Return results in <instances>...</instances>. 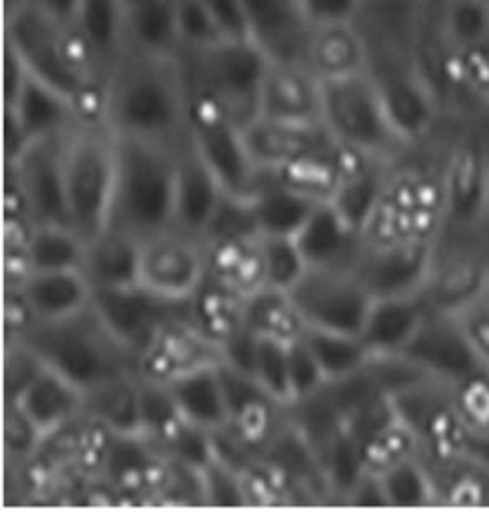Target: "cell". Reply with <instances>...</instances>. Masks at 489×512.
Returning <instances> with one entry per match:
<instances>
[{"instance_id": "cell-1", "label": "cell", "mask_w": 489, "mask_h": 512, "mask_svg": "<svg viewBox=\"0 0 489 512\" xmlns=\"http://www.w3.org/2000/svg\"><path fill=\"white\" fill-rule=\"evenodd\" d=\"M190 92L182 56L127 48L107 77L104 123L117 136L180 151L190 142Z\"/></svg>"}, {"instance_id": "cell-2", "label": "cell", "mask_w": 489, "mask_h": 512, "mask_svg": "<svg viewBox=\"0 0 489 512\" xmlns=\"http://www.w3.org/2000/svg\"><path fill=\"white\" fill-rule=\"evenodd\" d=\"M4 41L18 52L31 77L75 104L81 121H104L106 79L73 23L60 20L31 0H10Z\"/></svg>"}, {"instance_id": "cell-3", "label": "cell", "mask_w": 489, "mask_h": 512, "mask_svg": "<svg viewBox=\"0 0 489 512\" xmlns=\"http://www.w3.org/2000/svg\"><path fill=\"white\" fill-rule=\"evenodd\" d=\"M176 155L178 151L151 142L117 136V180L109 226L140 241L174 226Z\"/></svg>"}, {"instance_id": "cell-4", "label": "cell", "mask_w": 489, "mask_h": 512, "mask_svg": "<svg viewBox=\"0 0 489 512\" xmlns=\"http://www.w3.org/2000/svg\"><path fill=\"white\" fill-rule=\"evenodd\" d=\"M22 339L46 367L88 390L111 377L136 371V360L117 341L94 306L58 321H35Z\"/></svg>"}, {"instance_id": "cell-5", "label": "cell", "mask_w": 489, "mask_h": 512, "mask_svg": "<svg viewBox=\"0 0 489 512\" xmlns=\"http://www.w3.org/2000/svg\"><path fill=\"white\" fill-rule=\"evenodd\" d=\"M117 180V136L104 121H79L65 136L69 224L86 243L109 226Z\"/></svg>"}, {"instance_id": "cell-6", "label": "cell", "mask_w": 489, "mask_h": 512, "mask_svg": "<svg viewBox=\"0 0 489 512\" xmlns=\"http://www.w3.org/2000/svg\"><path fill=\"white\" fill-rule=\"evenodd\" d=\"M321 123L344 148L390 165L411 150L392 125L369 69L321 83Z\"/></svg>"}, {"instance_id": "cell-7", "label": "cell", "mask_w": 489, "mask_h": 512, "mask_svg": "<svg viewBox=\"0 0 489 512\" xmlns=\"http://www.w3.org/2000/svg\"><path fill=\"white\" fill-rule=\"evenodd\" d=\"M182 58L193 88L213 98L239 127L255 121L270 58L253 39L226 37Z\"/></svg>"}, {"instance_id": "cell-8", "label": "cell", "mask_w": 489, "mask_h": 512, "mask_svg": "<svg viewBox=\"0 0 489 512\" xmlns=\"http://www.w3.org/2000/svg\"><path fill=\"white\" fill-rule=\"evenodd\" d=\"M489 144L465 134L444 165V222L438 239L489 245Z\"/></svg>"}, {"instance_id": "cell-9", "label": "cell", "mask_w": 489, "mask_h": 512, "mask_svg": "<svg viewBox=\"0 0 489 512\" xmlns=\"http://www.w3.org/2000/svg\"><path fill=\"white\" fill-rule=\"evenodd\" d=\"M188 130L193 150L211 169L224 192L249 199L258 169L247 150L243 127H239L213 98L193 86Z\"/></svg>"}, {"instance_id": "cell-10", "label": "cell", "mask_w": 489, "mask_h": 512, "mask_svg": "<svg viewBox=\"0 0 489 512\" xmlns=\"http://www.w3.org/2000/svg\"><path fill=\"white\" fill-rule=\"evenodd\" d=\"M369 73L398 134L413 148L426 140L440 117V94L417 56L371 54Z\"/></svg>"}, {"instance_id": "cell-11", "label": "cell", "mask_w": 489, "mask_h": 512, "mask_svg": "<svg viewBox=\"0 0 489 512\" xmlns=\"http://www.w3.org/2000/svg\"><path fill=\"white\" fill-rule=\"evenodd\" d=\"M306 329L360 335L373 295L356 270L308 268L287 293Z\"/></svg>"}, {"instance_id": "cell-12", "label": "cell", "mask_w": 489, "mask_h": 512, "mask_svg": "<svg viewBox=\"0 0 489 512\" xmlns=\"http://www.w3.org/2000/svg\"><path fill=\"white\" fill-rule=\"evenodd\" d=\"M209 276L205 243L178 228L142 241L138 285L159 299L186 304Z\"/></svg>"}, {"instance_id": "cell-13", "label": "cell", "mask_w": 489, "mask_h": 512, "mask_svg": "<svg viewBox=\"0 0 489 512\" xmlns=\"http://www.w3.org/2000/svg\"><path fill=\"white\" fill-rule=\"evenodd\" d=\"M438 256V237H402L367 243L358 262V276L373 295H423Z\"/></svg>"}, {"instance_id": "cell-14", "label": "cell", "mask_w": 489, "mask_h": 512, "mask_svg": "<svg viewBox=\"0 0 489 512\" xmlns=\"http://www.w3.org/2000/svg\"><path fill=\"white\" fill-rule=\"evenodd\" d=\"M489 245L438 239L423 299L430 312L461 316L488 297Z\"/></svg>"}, {"instance_id": "cell-15", "label": "cell", "mask_w": 489, "mask_h": 512, "mask_svg": "<svg viewBox=\"0 0 489 512\" xmlns=\"http://www.w3.org/2000/svg\"><path fill=\"white\" fill-rule=\"evenodd\" d=\"M188 304L159 299L140 285L94 287L92 306L111 335L138 360L157 333L188 312Z\"/></svg>"}, {"instance_id": "cell-16", "label": "cell", "mask_w": 489, "mask_h": 512, "mask_svg": "<svg viewBox=\"0 0 489 512\" xmlns=\"http://www.w3.org/2000/svg\"><path fill=\"white\" fill-rule=\"evenodd\" d=\"M67 132L29 142L14 163H6V171L14 174L22 190L33 224H69L65 192Z\"/></svg>"}, {"instance_id": "cell-17", "label": "cell", "mask_w": 489, "mask_h": 512, "mask_svg": "<svg viewBox=\"0 0 489 512\" xmlns=\"http://www.w3.org/2000/svg\"><path fill=\"white\" fill-rule=\"evenodd\" d=\"M400 356L451 388L488 375L457 316L428 312Z\"/></svg>"}, {"instance_id": "cell-18", "label": "cell", "mask_w": 489, "mask_h": 512, "mask_svg": "<svg viewBox=\"0 0 489 512\" xmlns=\"http://www.w3.org/2000/svg\"><path fill=\"white\" fill-rule=\"evenodd\" d=\"M220 362L222 354L218 344L205 337L186 312L163 325L136 360V373L149 381L169 384L190 371Z\"/></svg>"}, {"instance_id": "cell-19", "label": "cell", "mask_w": 489, "mask_h": 512, "mask_svg": "<svg viewBox=\"0 0 489 512\" xmlns=\"http://www.w3.org/2000/svg\"><path fill=\"white\" fill-rule=\"evenodd\" d=\"M243 136L258 171H285L337 144L323 123H287L266 117L251 121L243 128Z\"/></svg>"}, {"instance_id": "cell-20", "label": "cell", "mask_w": 489, "mask_h": 512, "mask_svg": "<svg viewBox=\"0 0 489 512\" xmlns=\"http://www.w3.org/2000/svg\"><path fill=\"white\" fill-rule=\"evenodd\" d=\"M241 6L247 37L270 60L304 64L312 25L302 12L300 0H241Z\"/></svg>"}, {"instance_id": "cell-21", "label": "cell", "mask_w": 489, "mask_h": 512, "mask_svg": "<svg viewBox=\"0 0 489 512\" xmlns=\"http://www.w3.org/2000/svg\"><path fill=\"white\" fill-rule=\"evenodd\" d=\"M258 117L287 123H321V81L306 64L270 60Z\"/></svg>"}, {"instance_id": "cell-22", "label": "cell", "mask_w": 489, "mask_h": 512, "mask_svg": "<svg viewBox=\"0 0 489 512\" xmlns=\"http://www.w3.org/2000/svg\"><path fill=\"white\" fill-rule=\"evenodd\" d=\"M224 188L211 169L188 142L176 155L174 180V226L203 241L218 205L222 203Z\"/></svg>"}, {"instance_id": "cell-23", "label": "cell", "mask_w": 489, "mask_h": 512, "mask_svg": "<svg viewBox=\"0 0 489 512\" xmlns=\"http://www.w3.org/2000/svg\"><path fill=\"white\" fill-rule=\"evenodd\" d=\"M308 268L356 270L365 237L352 230L331 201H321L295 235Z\"/></svg>"}, {"instance_id": "cell-24", "label": "cell", "mask_w": 489, "mask_h": 512, "mask_svg": "<svg viewBox=\"0 0 489 512\" xmlns=\"http://www.w3.org/2000/svg\"><path fill=\"white\" fill-rule=\"evenodd\" d=\"M369 43L358 22L323 23L310 29L304 64L321 83L369 69Z\"/></svg>"}, {"instance_id": "cell-25", "label": "cell", "mask_w": 489, "mask_h": 512, "mask_svg": "<svg viewBox=\"0 0 489 512\" xmlns=\"http://www.w3.org/2000/svg\"><path fill=\"white\" fill-rule=\"evenodd\" d=\"M127 8V0H79L71 20L106 83L127 52Z\"/></svg>"}, {"instance_id": "cell-26", "label": "cell", "mask_w": 489, "mask_h": 512, "mask_svg": "<svg viewBox=\"0 0 489 512\" xmlns=\"http://www.w3.org/2000/svg\"><path fill=\"white\" fill-rule=\"evenodd\" d=\"M16 404L33 423V427L39 430L44 442L83 419L85 390L65 379L58 371L44 367L41 375L27 386Z\"/></svg>"}, {"instance_id": "cell-27", "label": "cell", "mask_w": 489, "mask_h": 512, "mask_svg": "<svg viewBox=\"0 0 489 512\" xmlns=\"http://www.w3.org/2000/svg\"><path fill=\"white\" fill-rule=\"evenodd\" d=\"M35 321H58L77 316L92 306L94 285L85 270L29 272L16 285Z\"/></svg>"}, {"instance_id": "cell-28", "label": "cell", "mask_w": 489, "mask_h": 512, "mask_svg": "<svg viewBox=\"0 0 489 512\" xmlns=\"http://www.w3.org/2000/svg\"><path fill=\"white\" fill-rule=\"evenodd\" d=\"M390 169V163L348 150L341 182L329 201L358 234H365L379 211Z\"/></svg>"}, {"instance_id": "cell-29", "label": "cell", "mask_w": 489, "mask_h": 512, "mask_svg": "<svg viewBox=\"0 0 489 512\" xmlns=\"http://www.w3.org/2000/svg\"><path fill=\"white\" fill-rule=\"evenodd\" d=\"M428 312L423 295L373 299L360 333L371 358L400 356Z\"/></svg>"}, {"instance_id": "cell-30", "label": "cell", "mask_w": 489, "mask_h": 512, "mask_svg": "<svg viewBox=\"0 0 489 512\" xmlns=\"http://www.w3.org/2000/svg\"><path fill=\"white\" fill-rule=\"evenodd\" d=\"M260 235L295 237L318 207L319 199L283 182L276 172L258 171L255 188L249 195Z\"/></svg>"}, {"instance_id": "cell-31", "label": "cell", "mask_w": 489, "mask_h": 512, "mask_svg": "<svg viewBox=\"0 0 489 512\" xmlns=\"http://www.w3.org/2000/svg\"><path fill=\"white\" fill-rule=\"evenodd\" d=\"M207 247L209 278L243 300L266 287L260 234L239 235Z\"/></svg>"}, {"instance_id": "cell-32", "label": "cell", "mask_w": 489, "mask_h": 512, "mask_svg": "<svg viewBox=\"0 0 489 512\" xmlns=\"http://www.w3.org/2000/svg\"><path fill=\"white\" fill-rule=\"evenodd\" d=\"M4 111L16 117L29 142L65 134L81 121L71 100L29 73L18 98L10 106H4Z\"/></svg>"}, {"instance_id": "cell-33", "label": "cell", "mask_w": 489, "mask_h": 512, "mask_svg": "<svg viewBox=\"0 0 489 512\" xmlns=\"http://www.w3.org/2000/svg\"><path fill=\"white\" fill-rule=\"evenodd\" d=\"M83 417L115 436L142 434L138 373L128 371L85 390Z\"/></svg>"}, {"instance_id": "cell-34", "label": "cell", "mask_w": 489, "mask_h": 512, "mask_svg": "<svg viewBox=\"0 0 489 512\" xmlns=\"http://www.w3.org/2000/svg\"><path fill=\"white\" fill-rule=\"evenodd\" d=\"M182 417L209 432L230 427L232 415L218 363L190 371L167 384Z\"/></svg>"}, {"instance_id": "cell-35", "label": "cell", "mask_w": 489, "mask_h": 512, "mask_svg": "<svg viewBox=\"0 0 489 512\" xmlns=\"http://www.w3.org/2000/svg\"><path fill=\"white\" fill-rule=\"evenodd\" d=\"M142 241L115 226L86 243V276L94 287L138 285Z\"/></svg>"}, {"instance_id": "cell-36", "label": "cell", "mask_w": 489, "mask_h": 512, "mask_svg": "<svg viewBox=\"0 0 489 512\" xmlns=\"http://www.w3.org/2000/svg\"><path fill=\"white\" fill-rule=\"evenodd\" d=\"M127 48L182 56L174 0H144L127 8Z\"/></svg>"}, {"instance_id": "cell-37", "label": "cell", "mask_w": 489, "mask_h": 512, "mask_svg": "<svg viewBox=\"0 0 489 512\" xmlns=\"http://www.w3.org/2000/svg\"><path fill=\"white\" fill-rule=\"evenodd\" d=\"M86 241L69 224H35L25 247L29 272L83 270Z\"/></svg>"}, {"instance_id": "cell-38", "label": "cell", "mask_w": 489, "mask_h": 512, "mask_svg": "<svg viewBox=\"0 0 489 512\" xmlns=\"http://www.w3.org/2000/svg\"><path fill=\"white\" fill-rule=\"evenodd\" d=\"M438 35L447 50L489 48V0H438Z\"/></svg>"}, {"instance_id": "cell-39", "label": "cell", "mask_w": 489, "mask_h": 512, "mask_svg": "<svg viewBox=\"0 0 489 512\" xmlns=\"http://www.w3.org/2000/svg\"><path fill=\"white\" fill-rule=\"evenodd\" d=\"M188 316L193 325L220 348L222 342L245 325V300L207 276L203 287L188 304Z\"/></svg>"}, {"instance_id": "cell-40", "label": "cell", "mask_w": 489, "mask_h": 512, "mask_svg": "<svg viewBox=\"0 0 489 512\" xmlns=\"http://www.w3.org/2000/svg\"><path fill=\"white\" fill-rule=\"evenodd\" d=\"M379 476L383 482L388 507L421 509L440 503V490L434 472L428 467L421 453L405 457Z\"/></svg>"}, {"instance_id": "cell-41", "label": "cell", "mask_w": 489, "mask_h": 512, "mask_svg": "<svg viewBox=\"0 0 489 512\" xmlns=\"http://www.w3.org/2000/svg\"><path fill=\"white\" fill-rule=\"evenodd\" d=\"M302 339L318 360L327 383L350 377L365 369L373 360L360 335L306 329Z\"/></svg>"}, {"instance_id": "cell-42", "label": "cell", "mask_w": 489, "mask_h": 512, "mask_svg": "<svg viewBox=\"0 0 489 512\" xmlns=\"http://www.w3.org/2000/svg\"><path fill=\"white\" fill-rule=\"evenodd\" d=\"M245 325L256 335L285 342L298 341L306 331L287 293L270 287L245 300Z\"/></svg>"}, {"instance_id": "cell-43", "label": "cell", "mask_w": 489, "mask_h": 512, "mask_svg": "<svg viewBox=\"0 0 489 512\" xmlns=\"http://www.w3.org/2000/svg\"><path fill=\"white\" fill-rule=\"evenodd\" d=\"M321 467L327 493L342 497L344 503L352 490L360 484L363 476L369 472L363 463L360 444L346 430H342L325 451Z\"/></svg>"}, {"instance_id": "cell-44", "label": "cell", "mask_w": 489, "mask_h": 512, "mask_svg": "<svg viewBox=\"0 0 489 512\" xmlns=\"http://www.w3.org/2000/svg\"><path fill=\"white\" fill-rule=\"evenodd\" d=\"M155 446L161 449L163 455L174 465H180L199 474L216 459L213 432L197 427L186 419H182L178 427Z\"/></svg>"}, {"instance_id": "cell-45", "label": "cell", "mask_w": 489, "mask_h": 512, "mask_svg": "<svg viewBox=\"0 0 489 512\" xmlns=\"http://www.w3.org/2000/svg\"><path fill=\"white\" fill-rule=\"evenodd\" d=\"M266 270V287L289 293L308 270L295 237L260 235Z\"/></svg>"}, {"instance_id": "cell-46", "label": "cell", "mask_w": 489, "mask_h": 512, "mask_svg": "<svg viewBox=\"0 0 489 512\" xmlns=\"http://www.w3.org/2000/svg\"><path fill=\"white\" fill-rule=\"evenodd\" d=\"M140 413H142V434L153 444H159L171 434L184 419L174 402L171 388L167 384L149 381L140 377Z\"/></svg>"}, {"instance_id": "cell-47", "label": "cell", "mask_w": 489, "mask_h": 512, "mask_svg": "<svg viewBox=\"0 0 489 512\" xmlns=\"http://www.w3.org/2000/svg\"><path fill=\"white\" fill-rule=\"evenodd\" d=\"M289 344L258 335L255 356V379L264 392L279 406L291 404L289 390Z\"/></svg>"}, {"instance_id": "cell-48", "label": "cell", "mask_w": 489, "mask_h": 512, "mask_svg": "<svg viewBox=\"0 0 489 512\" xmlns=\"http://www.w3.org/2000/svg\"><path fill=\"white\" fill-rule=\"evenodd\" d=\"M182 54L203 50L230 37L203 0H174Z\"/></svg>"}, {"instance_id": "cell-49", "label": "cell", "mask_w": 489, "mask_h": 512, "mask_svg": "<svg viewBox=\"0 0 489 512\" xmlns=\"http://www.w3.org/2000/svg\"><path fill=\"white\" fill-rule=\"evenodd\" d=\"M201 499L209 507H249V495L243 474L230 465L214 459L213 463L199 474Z\"/></svg>"}, {"instance_id": "cell-50", "label": "cell", "mask_w": 489, "mask_h": 512, "mask_svg": "<svg viewBox=\"0 0 489 512\" xmlns=\"http://www.w3.org/2000/svg\"><path fill=\"white\" fill-rule=\"evenodd\" d=\"M43 360L35 354L31 346L22 339L6 337V356H4V396L6 402H16L27 386L33 383L41 371Z\"/></svg>"}, {"instance_id": "cell-51", "label": "cell", "mask_w": 489, "mask_h": 512, "mask_svg": "<svg viewBox=\"0 0 489 512\" xmlns=\"http://www.w3.org/2000/svg\"><path fill=\"white\" fill-rule=\"evenodd\" d=\"M4 446L8 461L16 465L31 463L43 448V438L39 430L27 419L16 402H6L4 419Z\"/></svg>"}, {"instance_id": "cell-52", "label": "cell", "mask_w": 489, "mask_h": 512, "mask_svg": "<svg viewBox=\"0 0 489 512\" xmlns=\"http://www.w3.org/2000/svg\"><path fill=\"white\" fill-rule=\"evenodd\" d=\"M327 384L318 360L310 352L308 344L300 337L289 344V390L291 404L316 394ZM289 404V406H291Z\"/></svg>"}, {"instance_id": "cell-53", "label": "cell", "mask_w": 489, "mask_h": 512, "mask_svg": "<svg viewBox=\"0 0 489 512\" xmlns=\"http://www.w3.org/2000/svg\"><path fill=\"white\" fill-rule=\"evenodd\" d=\"M363 0H300L302 12L312 27L323 23L356 22Z\"/></svg>"}, {"instance_id": "cell-54", "label": "cell", "mask_w": 489, "mask_h": 512, "mask_svg": "<svg viewBox=\"0 0 489 512\" xmlns=\"http://www.w3.org/2000/svg\"><path fill=\"white\" fill-rule=\"evenodd\" d=\"M467 331L480 362L489 375V302L482 300L468 308L461 316H457Z\"/></svg>"}, {"instance_id": "cell-55", "label": "cell", "mask_w": 489, "mask_h": 512, "mask_svg": "<svg viewBox=\"0 0 489 512\" xmlns=\"http://www.w3.org/2000/svg\"><path fill=\"white\" fill-rule=\"evenodd\" d=\"M230 37H247L241 0H203Z\"/></svg>"}, {"instance_id": "cell-56", "label": "cell", "mask_w": 489, "mask_h": 512, "mask_svg": "<svg viewBox=\"0 0 489 512\" xmlns=\"http://www.w3.org/2000/svg\"><path fill=\"white\" fill-rule=\"evenodd\" d=\"M346 505H352V507H388L381 476L375 474V472H367L360 480V484L348 495Z\"/></svg>"}, {"instance_id": "cell-57", "label": "cell", "mask_w": 489, "mask_h": 512, "mask_svg": "<svg viewBox=\"0 0 489 512\" xmlns=\"http://www.w3.org/2000/svg\"><path fill=\"white\" fill-rule=\"evenodd\" d=\"M31 2H33V4H37V6H41V8H44L46 12H50V14L58 16L60 20L71 22L79 0H31Z\"/></svg>"}, {"instance_id": "cell-58", "label": "cell", "mask_w": 489, "mask_h": 512, "mask_svg": "<svg viewBox=\"0 0 489 512\" xmlns=\"http://www.w3.org/2000/svg\"><path fill=\"white\" fill-rule=\"evenodd\" d=\"M138 2H144V0H127V6H130V4H138Z\"/></svg>"}, {"instance_id": "cell-59", "label": "cell", "mask_w": 489, "mask_h": 512, "mask_svg": "<svg viewBox=\"0 0 489 512\" xmlns=\"http://www.w3.org/2000/svg\"><path fill=\"white\" fill-rule=\"evenodd\" d=\"M486 300L489 302V281H488V297H486Z\"/></svg>"}, {"instance_id": "cell-60", "label": "cell", "mask_w": 489, "mask_h": 512, "mask_svg": "<svg viewBox=\"0 0 489 512\" xmlns=\"http://www.w3.org/2000/svg\"><path fill=\"white\" fill-rule=\"evenodd\" d=\"M488 239H489V228H488Z\"/></svg>"}]
</instances>
